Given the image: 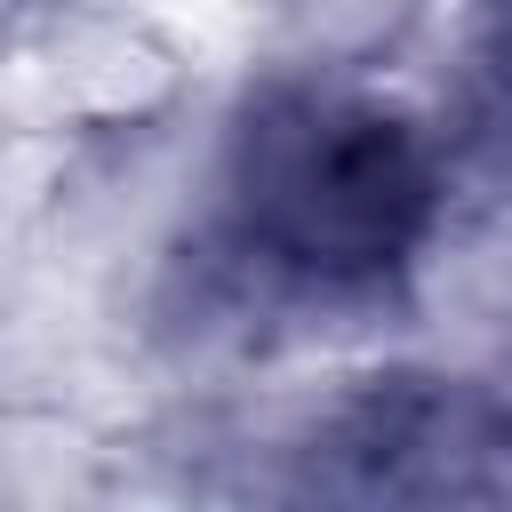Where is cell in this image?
<instances>
[{
	"mask_svg": "<svg viewBox=\"0 0 512 512\" xmlns=\"http://www.w3.org/2000/svg\"><path fill=\"white\" fill-rule=\"evenodd\" d=\"M472 80H480V120H488V136L512 152V0L488 8L480 48H472Z\"/></svg>",
	"mask_w": 512,
	"mask_h": 512,
	"instance_id": "obj_2",
	"label": "cell"
},
{
	"mask_svg": "<svg viewBox=\"0 0 512 512\" xmlns=\"http://www.w3.org/2000/svg\"><path fill=\"white\" fill-rule=\"evenodd\" d=\"M448 216L440 136L368 88L280 80L264 88L216 168V240L224 256L304 304L384 296Z\"/></svg>",
	"mask_w": 512,
	"mask_h": 512,
	"instance_id": "obj_1",
	"label": "cell"
}]
</instances>
